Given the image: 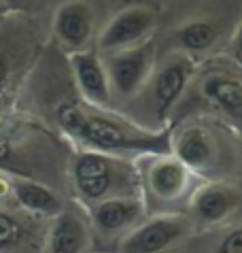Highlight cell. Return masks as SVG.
Returning a JSON list of instances; mask_svg holds the SVG:
<instances>
[{
  "label": "cell",
  "instance_id": "6da1fadb",
  "mask_svg": "<svg viewBox=\"0 0 242 253\" xmlns=\"http://www.w3.org/2000/svg\"><path fill=\"white\" fill-rule=\"evenodd\" d=\"M58 124L68 136L87 147V151H100L123 158L127 153L170 156V132H149L119 117L87 109V104L66 102L58 107Z\"/></svg>",
  "mask_w": 242,
  "mask_h": 253
},
{
  "label": "cell",
  "instance_id": "7a4b0ae2",
  "mask_svg": "<svg viewBox=\"0 0 242 253\" xmlns=\"http://www.w3.org/2000/svg\"><path fill=\"white\" fill-rule=\"evenodd\" d=\"M73 183L85 205L94 207L115 196H138V174L127 160L87 151L73 162Z\"/></svg>",
  "mask_w": 242,
  "mask_h": 253
},
{
  "label": "cell",
  "instance_id": "3957f363",
  "mask_svg": "<svg viewBox=\"0 0 242 253\" xmlns=\"http://www.w3.org/2000/svg\"><path fill=\"white\" fill-rule=\"evenodd\" d=\"M194 230L185 213H160L142 219L119 238L117 253H168Z\"/></svg>",
  "mask_w": 242,
  "mask_h": 253
},
{
  "label": "cell",
  "instance_id": "277c9868",
  "mask_svg": "<svg viewBox=\"0 0 242 253\" xmlns=\"http://www.w3.org/2000/svg\"><path fill=\"white\" fill-rule=\"evenodd\" d=\"M242 209V192L238 187L221 181H210L196 187L189 196L187 215L191 223L200 228L225 226Z\"/></svg>",
  "mask_w": 242,
  "mask_h": 253
},
{
  "label": "cell",
  "instance_id": "5b68a950",
  "mask_svg": "<svg viewBox=\"0 0 242 253\" xmlns=\"http://www.w3.org/2000/svg\"><path fill=\"white\" fill-rule=\"evenodd\" d=\"M155 22H158V13L147 4L121 9L102 30L100 39H98V47L106 53H117L123 49L138 47L147 43L149 34L155 28Z\"/></svg>",
  "mask_w": 242,
  "mask_h": 253
},
{
  "label": "cell",
  "instance_id": "8992f818",
  "mask_svg": "<svg viewBox=\"0 0 242 253\" xmlns=\"http://www.w3.org/2000/svg\"><path fill=\"white\" fill-rule=\"evenodd\" d=\"M89 226L100 238L113 241L130 232L145 219V198L138 196H115L89 207Z\"/></svg>",
  "mask_w": 242,
  "mask_h": 253
},
{
  "label": "cell",
  "instance_id": "52a82bcc",
  "mask_svg": "<svg viewBox=\"0 0 242 253\" xmlns=\"http://www.w3.org/2000/svg\"><path fill=\"white\" fill-rule=\"evenodd\" d=\"M151 66H153V43L147 41V43L138 47L111 53L104 68L111 87L121 98H132L147 83Z\"/></svg>",
  "mask_w": 242,
  "mask_h": 253
},
{
  "label": "cell",
  "instance_id": "ba28073f",
  "mask_svg": "<svg viewBox=\"0 0 242 253\" xmlns=\"http://www.w3.org/2000/svg\"><path fill=\"white\" fill-rule=\"evenodd\" d=\"M191 185V172L172 153L155 156L142 174V189L155 205H170L187 196Z\"/></svg>",
  "mask_w": 242,
  "mask_h": 253
},
{
  "label": "cell",
  "instance_id": "9c48e42d",
  "mask_svg": "<svg viewBox=\"0 0 242 253\" xmlns=\"http://www.w3.org/2000/svg\"><path fill=\"white\" fill-rule=\"evenodd\" d=\"M170 153L189 172L198 174H208L219 162L217 140L204 126H185L174 138H170Z\"/></svg>",
  "mask_w": 242,
  "mask_h": 253
},
{
  "label": "cell",
  "instance_id": "30bf717a",
  "mask_svg": "<svg viewBox=\"0 0 242 253\" xmlns=\"http://www.w3.org/2000/svg\"><path fill=\"white\" fill-rule=\"evenodd\" d=\"M194 73V64L189 58H172L163 64L153 79V111L158 122H166L176 100L181 98Z\"/></svg>",
  "mask_w": 242,
  "mask_h": 253
},
{
  "label": "cell",
  "instance_id": "8fae6325",
  "mask_svg": "<svg viewBox=\"0 0 242 253\" xmlns=\"http://www.w3.org/2000/svg\"><path fill=\"white\" fill-rule=\"evenodd\" d=\"M91 245L89 217L75 209H62L53 215L47 236V253H87Z\"/></svg>",
  "mask_w": 242,
  "mask_h": 253
},
{
  "label": "cell",
  "instance_id": "7c38bea8",
  "mask_svg": "<svg viewBox=\"0 0 242 253\" xmlns=\"http://www.w3.org/2000/svg\"><path fill=\"white\" fill-rule=\"evenodd\" d=\"M73 70L79 83L81 96L85 98V104L94 109H111L113 94L111 83L106 77V68L102 60L91 51L75 53L73 58Z\"/></svg>",
  "mask_w": 242,
  "mask_h": 253
},
{
  "label": "cell",
  "instance_id": "4fadbf2b",
  "mask_svg": "<svg viewBox=\"0 0 242 253\" xmlns=\"http://www.w3.org/2000/svg\"><path fill=\"white\" fill-rule=\"evenodd\" d=\"M202 94L227 117V122L242 130V81L236 75H206L202 81Z\"/></svg>",
  "mask_w": 242,
  "mask_h": 253
},
{
  "label": "cell",
  "instance_id": "5bb4252c",
  "mask_svg": "<svg viewBox=\"0 0 242 253\" xmlns=\"http://www.w3.org/2000/svg\"><path fill=\"white\" fill-rule=\"evenodd\" d=\"M55 32L62 43L73 49L87 47L94 32V11L85 2H66L55 15Z\"/></svg>",
  "mask_w": 242,
  "mask_h": 253
},
{
  "label": "cell",
  "instance_id": "9a60e30c",
  "mask_svg": "<svg viewBox=\"0 0 242 253\" xmlns=\"http://www.w3.org/2000/svg\"><path fill=\"white\" fill-rule=\"evenodd\" d=\"M219 24L212 19H194V22L183 24L179 30L174 32V41L181 49L189 53H202L208 51L219 41Z\"/></svg>",
  "mask_w": 242,
  "mask_h": 253
},
{
  "label": "cell",
  "instance_id": "2e32d148",
  "mask_svg": "<svg viewBox=\"0 0 242 253\" xmlns=\"http://www.w3.org/2000/svg\"><path fill=\"white\" fill-rule=\"evenodd\" d=\"M15 196L19 205L39 215H58L62 211V202L51 189L34 181H19L15 183Z\"/></svg>",
  "mask_w": 242,
  "mask_h": 253
},
{
  "label": "cell",
  "instance_id": "e0dca14e",
  "mask_svg": "<svg viewBox=\"0 0 242 253\" xmlns=\"http://www.w3.org/2000/svg\"><path fill=\"white\" fill-rule=\"evenodd\" d=\"M212 253H242V223L227 228Z\"/></svg>",
  "mask_w": 242,
  "mask_h": 253
},
{
  "label": "cell",
  "instance_id": "ac0fdd59",
  "mask_svg": "<svg viewBox=\"0 0 242 253\" xmlns=\"http://www.w3.org/2000/svg\"><path fill=\"white\" fill-rule=\"evenodd\" d=\"M19 234H21L19 223L13 219V217L0 213V247L13 245L19 238Z\"/></svg>",
  "mask_w": 242,
  "mask_h": 253
},
{
  "label": "cell",
  "instance_id": "d6986e66",
  "mask_svg": "<svg viewBox=\"0 0 242 253\" xmlns=\"http://www.w3.org/2000/svg\"><path fill=\"white\" fill-rule=\"evenodd\" d=\"M9 156V143H6V138L0 134V160H4Z\"/></svg>",
  "mask_w": 242,
  "mask_h": 253
},
{
  "label": "cell",
  "instance_id": "ffe728a7",
  "mask_svg": "<svg viewBox=\"0 0 242 253\" xmlns=\"http://www.w3.org/2000/svg\"><path fill=\"white\" fill-rule=\"evenodd\" d=\"M236 55H238V60L242 62V26H240L238 37H236Z\"/></svg>",
  "mask_w": 242,
  "mask_h": 253
},
{
  "label": "cell",
  "instance_id": "44dd1931",
  "mask_svg": "<svg viewBox=\"0 0 242 253\" xmlns=\"http://www.w3.org/2000/svg\"><path fill=\"white\" fill-rule=\"evenodd\" d=\"M4 73H6V68H4V62L0 60V83L4 81Z\"/></svg>",
  "mask_w": 242,
  "mask_h": 253
}]
</instances>
